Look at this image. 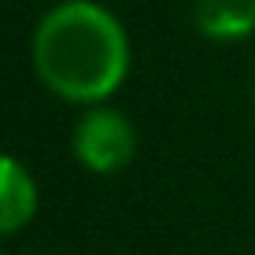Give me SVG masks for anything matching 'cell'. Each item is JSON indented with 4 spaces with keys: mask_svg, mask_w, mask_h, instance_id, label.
<instances>
[{
    "mask_svg": "<svg viewBox=\"0 0 255 255\" xmlns=\"http://www.w3.org/2000/svg\"><path fill=\"white\" fill-rule=\"evenodd\" d=\"M30 67L63 104H111L133 67V45L122 19L100 0H59L33 26Z\"/></svg>",
    "mask_w": 255,
    "mask_h": 255,
    "instance_id": "obj_1",
    "label": "cell"
},
{
    "mask_svg": "<svg viewBox=\"0 0 255 255\" xmlns=\"http://www.w3.org/2000/svg\"><path fill=\"white\" fill-rule=\"evenodd\" d=\"M70 155L89 174L111 178L137 159V126L111 104L85 108L70 129Z\"/></svg>",
    "mask_w": 255,
    "mask_h": 255,
    "instance_id": "obj_2",
    "label": "cell"
},
{
    "mask_svg": "<svg viewBox=\"0 0 255 255\" xmlns=\"http://www.w3.org/2000/svg\"><path fill=\"white\" fill-rule=\"evenodd\" d=\"M41 189L30 166L15 155L0 152V237H15L37 218Z\"/></svg>",
    "mask_w": 255,
    "mask_h": 255,
    "instance_id": "obj_3",
    "label": "cell"
},
{
    "mask_svg": "<svg viewBox=\"0 0 255 255\" xmlns=\"http://www.w3.org/2000/svg\"><path fill=\"white\" fill-rule=\"evenodd\" d=\"M192 22L215 45H237L255 33V0H196Z\"/></svg>",
    "mask_w": 255,
    "mask_h": 255,
    "instance_id": "obj_4",
    "label": "cell"
},
{
    "mask_svg": "<svg viewBox=\"0 0 255 255\" xmlns=\"http://www.w3.org/2000/svg\"><path fill=\"white\" fill-rule=\"evenodd\" d=\"M252 96H255V82H252Z\"/></svg>",
    "mask_w": 255,
    "mask_h": 255,
    "instance_id": "obj_5",
    "label": "cell"
},
{
    "mask_svg": "<svg viewBox=\"0 0 255 255\" xmlns=\"http://www.w3.org/2000/svg\"><path fill=\"white\" fill-rule=\"evenodd\" d=\"M0 255H7V252H4V248H0Z\"/></svg>",
    "mask_w": 255,
    "mask_h": 255,
    "instance_id": "obj_6",
    "label": "cell"
}]
</instances>
